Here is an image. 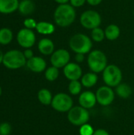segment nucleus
I'll use <instances>...</instances> for the list:
<instances>
[{
    "instance_id": "6",
    "label": "nucleus",
    "mask_w": 134,
    "mask_h": 135,
    "mask_svg": "<svg viewBox=\"0 0 134 135\" xmlns=\"http://www.w3.org/2000/svg\"><path fill=\"white\" fill-rule=\"evenodd\" d=\"M67 119L71 124L77 127H81L88 123L90 119V115L88 109L79 105L73 107L67 112Z\"/></svg>"
},
{
    "instance_id": "20",
    "label": "nucleus",
    "mask_w": 134,
    "mask_h": 135,
    "mask_svg": "<svg viewBox=\"0 0 134 135\" xmlns=\"http://www.w3.org/2000/svg\"><path fill=\"white\" fill-rule=\"evenodd\" d=\"M35 7V3L32 0H21L19 2L18 10L22 15H29L34 12Z\"/></svg>"
},
{
    "instance_id": "24",
    "label": "nucleus",
    "mask_w": 134,
    "mask_h": 135,
    "mask_svg": "<svg viewBox=\"0 0 134 135\" xmlns=\"http://www.w3.org/2000/svg\"><path fill=\"white\" fill-rule=\"evenodd\" d=\"M59 76L58 68L55 66H50L45 70V78L49 81H54Z\"/></svg>"
},
{
    "instance_id": "4",
    "label": "nucleus",
    "mask_w": 134,
    "mask_h": 135,
    "mask_svg": "<svg viewBox=\"0 0 134 135\" xmlns=\"http://www.w3.org/2000/svg\"><path fill=\"white\" fill-rule=\"evenodd\" d=\"M27 59L24 53L19 50L13 49L4 54L2 64L8 69L17 70L26 65Z\"/></svg>"
},
{
    "instance_id": "38",
    "label": "nucleus",
    "mask_w": 134,
    "mask_h": 135,
    "mask_svg": "<svg viewBox=\"0 0 134 135\" xmlns=\"http://www.w3.org/2000/svg\"><path fill=\"white\" fill-rule=\"evenodd\" d=\"M133 59H134V55H133Z\"/></svg>"
},
{
    "instance_id": "15",
    "label": "nucleus",
    "mask_w": 134,
    "mask_h": 135,
    "mask_svg": "<svg viewBox=\"0 0 134 135\" xmlns=\"http://www.w3.org/2000/svg\"><path fill=\"white\" fill-rule=\"evenodd\" d=\"M19 0H0V13L9 14L18 9Z\"/></svg>"
},
{
    "instance_id": "26",
    "label": "nucleus",
    "mask_w": 134,
    "mask_h": 135,
    "mask_svg": "<svg viewBox=\"0 0 134 135\" xmlns=\"http://www.w3.org/2000/svg\"><path fill=\"white\" fill-rule=\"evenodd\" d=\"M91 37L92 40H94L95 42H97V43L102 42L106 38L104 30L102 29L100 27L92 29L91 32Z\"/></svg>"
},
{
    "instance_id": "2",
    "label": "nucleus",
    "mask_w": 134,
    "mask_h": 135,
    "mask_svg": "<svg viewBox=\"0 0 134 135\" xmlns=\"http://www.w3.org/2000/svg\"><path fill=\"white\" fill-rule=\"evenodd\" d=\"M70 49L76 54H88L92 48L91 38L83 33H77L71 36L69 41Z\"/></svg>"
},
{
    "instance_id": "36",
    "label": "nucleus",
    "mask_w": 134,
    "mask_h": 135,
    "mask_svg": "<svg viewBox=\"0 0 134 135\" xmlns=\"http://www.w3.org/2000/svg\"><path fill=\"white\" fill-rule=\"evenodd\" d=\"M3 57H4V54H3V52L0 50V64H1V63H2Z\"/></svg>"
},
{
    "instance_id": "22",
    "label": "nucleus",
    "mask_w": 134,
    "mask_h": 135,
    "mask_svg": "<svg viewBox=\"0 0 134 135\" xmlns=\"http://www.w3.org/2000/svg\"><path fill=\"white\" fill-rule=\"evenodd\" d=\"M116 93L119 97L122 99H127L132 95L133 89L128 84L121 83L116 87Z\"/></svg>"
},
{
    "instance_id": "13",
    "label": "nucleus",
    "mask_w": 134,
    "mask_h": 135,
    "mask_svg": "<svg viewBox=\"0 0 134 135\" xmlns=\"http://www.w3.org/2000/svg\"><path fill=\"white\" fill-rule=\"evenodd\" d=\"M78 102L80 106L85 109L88 110L90 108H92L97 103L96 94L91 91H85L81 93Z\"/></svg>"
},
{
    "instance_id": "14",
    "label": "nucleus",
    "mask_w": 134,
    "mask_h": 135,
    "mask_svg": "<svg viewBox=\"0 0 134 135\" xmlns=\"http://www.w3.org/2000/svg\"><path fill=\"white\" fill-rule=\"evenodd\" d=\"M26 66L31 71L34 73H41L46 70L47 62L42 57L34 56L32 59L27 60Z\"/></svg>"
},
{
    "instance_id": "27",
    "label": "nucleus",
    "mask_w": 134,
    "mask_h": 135,
    "mask_svg": "<svg viewBox=\"0 0 134 135\" xmlns=\"http://www.w3.org/2000/svg\"><path fill=\"white\" fill-rule=\"evenodd\" d=\"M94 131H95L93 130L92 127L91 125L86 123L81 127L79 133H80V135H93Z\"/></svg>"
},
{
    "instance_id": "5",
    "label": "nucleus",
    "mask_w": 134,
    "mask_h": 135,
    "mask_svg": "<svg viewBox=\"0 0 134 135\" xmlns=\"http://www.w3.org/2000/svg\"><path fill=\"white\" fill-rule=\"evenodd\" d=\"M103 80L109 87H117L122 83V72L121 69L114 64L107 65L103 71Z\"/></svg>"
},
{
    "instance_id": "39",
    "label": "nucleus",
    "mask_w": 134,
    "mask_h": 135,
    "mask_svg": "<svg viewBox=\"0 0 134 135\" xmlns=\"http://www.w3.org/2000/svg\"><path fill=\"white\" fill-rule=\"evenodd\" d=\"M133 16H134V12H133Z\"/></svg>"
},
{
    "instance_id": "30",
    "label": "nucleus",
    "mask_w": 134,
    "mask_h": 135,
    "mask_svg": "<svg viewBox=\"0 0 134 135\" xmlns=\"http://www.w3.org/2000/svg\"><path fill=\"white\" fill-rule=\"evenodd\" d=\"M87 1L86 0H70V5L74 8H80Z\"/></svg>"
},
{
    "instance_id": "18",
    "label": "nucleus",
    "mask_w": 134,
    "mask_h": 135,
    "mask_svg": "<svg viewBox=\"0 0 134 135\" xmlns=\"http://www.w3.org/2000/svg\"><path fill=\"white\" fill-rule=\"evenodd\" d=\"M105 32V37L106 39H107L108 40L113 41L117 40L121 34V29L120 28L115 24H111L108 26H107V28L104 30Z\"/></svg>"
},
{
    "instance_id": "21",
    "label": "nucleus",
    "mask_w": 134,
    "mask_h": 135,
    "mask_svg": "<svg viewBox=\"0 0 134 135\" xmlns=\"http://www.w3.org/2000/svg\"><path fill=\"white\" fill-rule=\"evenodd\" d=\"M37 97L39 101L43 105H50L51 104L53 96L50 90L47 89H42L38 92Z\"/></svg>"
},
{
    "instance_id": "10",
    "label": "nucleus",
    "mask_w": 134,
    "mask_h": 135,
    "mask_svg": "<svg viewBox=\"0 0 134 135\" xmlns=\"http://www.w3.org/2000/svg\"><path fill=\"white\" fill-rule=\"evenodd\" d=\"M50 61L53 66H55L58 69L64 68L69 62H70V54L66 49H58L53 52Z\"/></svg>"
},
{
    "instance_id": "23",
    "label": "nucleus",
    "mask_w": 134,
    "mask_h": 135,
    "mask_svg": "<svg viewBox=\"0 0 134 135\" xmlns=\"http://www.w3.org/2000/svg\"><path fill=\"white\" fill-rule=\"evenodd\" d=\"M13 38V32L9 28H0V44L8 45L11 43Z\"/></svg>"
},
{
    "instance_id": "35",
    "label": "nucleus",
    "mask_w": 134,
    "mask_h": 135,
    "mask_svg": "<svg viewBox=\"0 0 134 135\" xmlns=\"http://www.w3.org/2000/svg\"><path fill=\"white\" fill-rule=\"evenodd\" d=\"M55 2H57L58 5H62V4H67L70 0H54Z\"/></svg>"
},
{
    "instance_id": "11",
    "label": "nucleus",
    "mask_w": 134,
    "mask_h": 135,
    "mask_svg": "<svg viewBox=\"0 0 134 135\" xmlns=\"http://www.w3.org/2000/svg\"><path fill=\"white\" fill-rule=\"evenodd\" d=\"M97 103L102 106H108L111 104L115 100V92L107 85L100 87L96 93Z\"/></svg>"
},
{
    "instance_id": "7",
    "label": "nucleus",
    "mask_w": 134,
    "mask_h": 135,
    "mask_svg": "<svg viewBox=\"0 0 134 135\" xmlns=\"http://www.w3.org/2000/svg\"><path fill=\"white\" fill-rule=\"evenodd\" d=\"M80 23L85 28L92 30L100 27L102 23V17L97 11L88 9L81 13L80 17Z\"/></svg>"
},
{
    "instance_id": "31",
    "label": "nucleus",
    "mask_w": 134,
    "mask_h": 135,
    "mask_svg": "<svg viewBox=\"0 0 134 135\" xmlns=\"http://www.w3.org/2000/svg\"><path fill=\"white\" fill-rule=\"evenodd\" d=\"M23 53H24V57H25V59L27 60H28V59H32V57H34V53H33V51H32V50L31 48L25 49L23 51Z\"/></svg>"
},
{
    "instance_id": "33",
    "label": "nucleus",
    "mask_w": 134,
    "mask_h": 135,
    "mask_svg": "<svg viewBox=\"0 0 134 135\" xmlns=\"http://www.w3.org/2000/svg\"><path fill=\"white\" fill-rule=\"evenodd\" d=\"M93 135H110L109 133L104 129H97L94 131Z\"/></svg>"
},
{
    "instance_id": "19",
    "label": "nucleus",
    "mask_w": 134,
    "mask_h": 135,
    "mask_svg": "<svg viewBox=\"0 0 134 135\" xmlns=\"http://www.w3.org/2000/svg\"><path fill=\"white\" fill-rule=\"evenodd\" d=\"M98 81V76L97 74L93 72H88L85 74L81 78V82L82 85L85 88H92L93 87Z\"/></svg>"
},
{
    "instance_id": "3",
    "label": "nucleus",
    "mask_w": 134,
    "mask_h": 135,
    "mask_svg": "<svg viewBox=\"0 0 134 135\" xmlns=\"http://www.w3.org/2000/svg\"><path fill=\"white\" fill-rule=\"evenodd\" d=\"M87 62L92 72L99 74L107 66V58L100 50H93L88 53Z\"/></svg>"
},
{
    "instance_id": "16",
    "label": "nucleus",
    "mask_w": 134,
    "mask_h": 135,
    "mask_svg": "<svg viewBox=\"0 0 134 135\" xmlns=\"http://www.w3.org/2000/svg\"><path fill=\"white\" fill-rule=\"evenodd\" d=\"M38 50L43 55H51L54 51V42L48 38H43L38 43Z\"/></svg>"
},
{
    "instance_id": "37",
    "label": "nucleus",
    "mask_w": 134,
    "mask_h": 135,
    "mask_svg": "<svg viewBox=\"0 0 134 135\" xmlns=\"http://www.w3.org/2000/svg\"><path fill=\"white\" fill-rule=\"evenodd\" d=\"M2 87L0 86V97H1V95H2Z\"/></svg>"
},
{
    "instance_id": "34",
    "label": "nucleus",
    "mask_w": 134,
    "mask_h": 135,
    "mask_svg": "<svg viewBox=\"0 0 134 135\" xmlns=\"http://www.w3.org/2000/svg\"><path fill=\"white\" fill-rule=\"evenodd\" d=\"M86 1L90 6H96L103 2V0H86Z\"/></svg>"
},
{
    "instance_id": "28",
    "label": "nucleus",
    "mask_w": 134,
    "mask_h": 135,
    "mask_svg": "<svg viewBox=\"0 0 134 135\" xmlns=\"http://www.w3.org/2000/svg\"><path fill=\"white\" fill-rule=\"evenodd\" d=\"M12 128L8 123H2L0 124V135H9Z\"/></svg>"
},
{
    "instance_id": "8",
    "label": "nucleus",
    "mask_w": 134,
    "mask_h": 135,
    "mask_svg": "<svg viewBox=\"0 0 134 135\" xmlns=\"http://www.w3.org/2000/svg\"><path fill=\"white\" fill-rule=\"evenodd\" d=\"M51 107L58 112H68L73 107V101L70 95L59 93L53 97Z\"/></svg>"
},
{
    "instance_id": "32",
    "label": "nucleus",
    "mask_w": 134,
    "mask_h": 135,
    "mask_svg": "<svg viewBox=\"0 0 134 135\" xmlns=\"http://www.w3.org/2000/svg\"><path fill=\"white\" fill-rule=\"evenodd\" d=\"M84 59H85V55L84 54H80V53L76 54V55H75V60H76L77 63L82 62L84 61Z\"/></svg>"
},
{
    "instance_id": "17",
    "label": "nucleus",
    "mask_w": 134,
    "mask_h": 135,
    "mask_svg": "<svg viewBox=\"0 0 134 135\" xmlns=\"http://www.w3.org/2000/svg\"><path fill=\"white\" fill-rule=\"evenodd\" d=\"M36 30L37 31L38 33L41 35H51L55 31V27L54 25L47 21H39L37 23Z\"/></svg>"
},
{
    "instance_id": "9",
    "label": "nucleus",
    "mask_w": 134,
    "mask_h": 135,
    "mask_svg": "<svg viewBox=\"0 0 134 135\" xmlns=\"http://www.w3.org/2000/svg\"><path fill=\"white\" fill-rule=\"evenodd\" d=\"M36 37L35 32L33 30L28 28H23L20 29L17 34V41L18 44L24 49L33 47L36 44Z\"/></svg>"
},
{
    "instance_id": "12",
    "label": "nucleus",
    "mask_w": 134,
    "mask_h": 135,
    "mask_svg": "<svg viewBox=\"0 0 134 135\" xmlns=\"http://www.w3.org/2000/svg\"><path fill=\"white\" fill-rule=\"evenodd\" d=\"M63 74L70 81H78L83 76L82 69L77 62H69L63 68Z\"/></svg>"
},
{
    "instance_id": "1",
    "label": "nucleus",
    "mask_w": 134,
    "mask_h": 135,
    "mask_svg": "<svg viewBox=\"0 0 134 135\" xmlns=\"http://www.w3.org/2000/svg\"><path fill=\"white\" fill-rule=\"evenodd\" d=\"M77 17L76 10L70 4L58 5L54 12V20L55 24L62 28L70 26Z\"/></svg>"
},
{
    "instance_id": "29",
    "label": "nucleus",
    "mask_w": 134,
    "mask_h": 135,
    "mask_svg": "<svg viewBox=\"0 0 134 135\" xmlns=\"http://www.w3.org/2000/svg\"><path fill=\"white\" fill-rule=\"evenodd\" d=\"M37 23L34 19L32 18H26L23 24H24V28H28V29H31V30H33V29H36V25H37Z\"/></svg>"
},
{
    "instance_id": "25",
    "label": "nucleus",
    "mask_w": 134,
    "mask_h": 135,
    "mask_svg": "<svg viewBox=\"0 0 134 135\" xmlns=\"http://www.w3.org/2000/svg\"><path fill=\"white\" fill-rule=\"evenodd\" d=\"M82 84L79 81H70L69 86H68V90L70 94L76 96L78 95L81 93L82 90Z\"/></svg>"
}]
</instances>
